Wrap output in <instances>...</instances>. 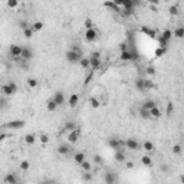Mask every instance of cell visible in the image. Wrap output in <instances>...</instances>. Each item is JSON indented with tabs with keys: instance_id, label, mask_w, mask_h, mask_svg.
I'll return each mask as SVG.
<instances>
[{
	"instance_id": "cell-24",
	"label": "cell",
	"mask_w": 184,
	"mask_h": 184,
	"mask_svg": "<svg viewBox=\"0 0 184 184\" xmlns=\"http://www.w3.org/2000/svg\"><path fill=\"white\" fill-rule=\"evenodd\" d=\"M161 38H163L164 40H167V42H170V39L173 38V32H171L170 29H166L164 32L161 33Z\"/></svg>"
},
{
	"instance_id": "cell-49",
	"label": "cell",
	"mask_w": 184,
	"mask_h": 184,
	"mask_svg": "<svg viewBox=\"0 0 184 184\" xmlns=\"http://www.w3.org/2000/svg\"><path fill=\"white\" fill-rule=\"evenodd\" d=\"M92 76H94V71H92V72H89V75L86 76V79H85V82H84V84H85V85H88L89 82H91V79H92Z\"/></svg>"
},
{
	"instance_id": "cell-1",
	"label": "cell",
	"mask_w": 184,
	"mask_h": 184,
	"mask_svg": "<svg viewBox=\"0 0 184 184\" xmlns=\"http://www.w3.org/2000/svg\"><path fill=\"white\" fill-rule=\"evenodd\" d=\"M1 92H3L6 96L13 95V94H16L17 92V85L15 84V82H9V84H6V85L1 86Z\"/></svg>"
},
{
	"instance_id": "cell-56",
	"label": "cell",
	"mask_w": 184,
	"mask_h": 184,
	"mask_svg": "<svg viewBox=\"0 0 184 184\" xmlns=\"http://www.w3.org/2000/svg\"><path fill=\"white\" fill-rule=\"evenodd\" d=\"M4 138H7V134H0V143H1Z\"/></svg>"
},
{
	"instance_id": "cell-23",
	"label": "cell",
	"mask_w": 184,
	"mask_h": 184,
	"mask_svg": "<svg viewBox=\"0 0 184 184\" xmlns=\"http://www.w3.org/2000/svg\"><path fill=\"white\" fill-rule=\"evenodd\" d=\"M143 148H144V151H147V152H152L154 151V144H152L151 141H145L144 144H143Z\"/></svg>"
},
{
	"instance_id": "cell-29",
	"label": "cell",
	"mask_w": 184,
	"mask_h": 184,
	"mask_svg": "<svg viewBox=\"0 0 184 184\" xmlns=\"http://www.w3.org/2000/svg\"><path fill=\"white\" fill-rule=\"evenodd\" d=\"M81 168H82L84 171H91V170H92V164H91L89 161L85 160L82 164H81Z\"/></svg>"
},
{
	"instance_id": "cell-15",
	"label": "cell",
	"mask_w": 184,
	"mask_h": 184,
	"mask_svg": "<svg viewBox=\"0 0 184 184\" xmlns=\"http://www.w3.org/2000/svg\"><path fill=\"white\" fill-rule=\"evenodd\" d=\"M104 7L111 9V10H114V12H118V13H121V9L118 7V4H117L115 1H105V3H104Z\"/></svg>"
},
{
	"instance_id": "cell-44",
	"label": "cell",
	"mask_w": 184,
	"mask_h": 184,
	"mask_svg": "<svg viewBox=\"0 0 184 184\" xmlns=\"http://www.w3.org/2000/svg\"><path fill=\"white\" fill-rule=\"evenodd\" d=\"M20 168H22L23 171H27V170H29V161L27 160L22 161V163H20Z\"/></svg>"
},
{
	"instance_id": "cell-5",
	"label": "cell",
	"mask_w": 184,
	"mask_h": 184,
	"mask_svg": "<svg viewBox=\"0 0 184 184\" xmlns=\"http://www.w3.org/2000/svg\"><path fill=\"white\" fill-rule=\"evenodd\" d=\"M6 128H10V129H20L24 127V121L22 120H16V121H10L7 124H4Z\"/></svg>"
},
{
	"instance_id": "cell-27",
	"label": "cell",
	"mask_w": 184,
	"mask_h": 184,
	"mask_svg": "<svg viewBox=\"0 0 184 184\" xmlns=\"http://www.w3.org/2000/svg\"><path fill=\"white\" fill-rule=\"evenodd\" d=\"M35 141H36V137L33 135V134H27V135L24 137V143L26 144H35Z\"/></svg>"
},
{
	"instance_id": "cell-32",
	"label": "cell",
	"mask_w": 184,
	"mask_h": 184,
	"mask_svg": "<svg viewBox=\"0 0 184 184\" xmlns=\"http://www.w3.org/2000/svg\"><path fill=\"white\" fill-rule=\"evenodd\" d=\"M78 128V127H76V124H75V122H66V124H65V129H66V131H69V132H71V131H73V129H76Z\"/></svg>"
},
{
	"instance_id": "cell-22",
	"label": "cell",
	"mask_w": 184,
	"mask_h": 184,
	"mask_svg": "<svg viewBox=\"0 0 184 184\" xmlns=\"http://www.w3.org/2000/svg\"><path fill=\"white\" fill-rule=\"evenodd\" d=\"M150 115H151V118H160L161 117V111L158 109V106H154L150 109Z\"/></svg>"
},
{
	"instance_id": "cell-54",
	"label": "cell",
	"mask_w": 184,
	"mask_h": 184,
	"mask_svg": "<svg viewBox=\"0 0 184 184\" xmlns=\"http://www.w3.org/2000/svg\"><path fill=\"white\" fill-rule=\"evenodd\" d=\"M19 26H20V27H22V29H27V22H26V20H23V22H20V24H19Z\"/></svg>"
},
{
	"instance_id": "cell-3",
	"label": "cell",
	"mask_w": 184,
	"mask_h": 184,
	"mask_svg": "<svg viewBox=\"0 0 184 184\" xmlns=\"http://www.w3.org/2000/svg\"><path fill=\"white\" fill-rule=\"evenodd\" d=\"M98 36H99V32L96 30L95 27L88 29V30L85 32V39H86V42H95V40L98 39Z\"/></svg>"
},
{
	"instance_id": "cell-58",
	"label": "cell",
	"mask_w": 184,
	"mask_h": 184,
	"mask_svg": "<svg viewBox=\"0 0 184 184\" xmlns=\"http://www.w3.org/2000/svg\"><path fill=\"white\" fill-rule=\"evenodd\" d=\"M42 184H50V183H42Z\"/></svg>"
},
{
	"instance_id": "cell-50",
	"label": "cell",
	"mask_w": 184,
	"mask_h": 184,
	"mask_svg": "<svg viewBox=\"0 0 184 184\" xmlns=\"http://www.w3.org/2000/svg\"><path fill=\"white\" fill-rule=\"evenodd\" d=\"M120 49H121V52H125V50H128V43H121V45H120Z\"/></svg>"
},
{
	"instance_id": "cell-40",
	"label": "cell",
	"mask_w": 184,
	"mask_h": 184,
	"mask_svg": "<svg viewBox=\"0 0 184 184\" xmlns=\"http://www.w3.org/2000/svg\"><path fill=\"white\" fill-rule=\"evenodd\" d=\"M23 35H24V38H26V39H30V38L33 36V30L30 29V27H27V29H24V30H23Z\"/></svg>"
},
{
	"instance_id": "cell-39",
	"label": "cell",
	"mask_w": 184,
	"mask_h": 184,
	"mask_svg": "<svg viewBox=\"0 0 184 184\" xmlns=\"http://www.w3.org/2000/svg\"><path fill=\"white\" fill-rule=\"evenodd\" d=\"M166 50H167V49H164V48H157V49H155V56H157V58L164 56V55H166Z\"/></svg>"
},
{
	"instance_id": "cell-43",
	"label": "cell",
	"mask_w": 184,
	"mask_h": 184,
	"mask_svg": "<svg viewBox=\"0 0 184 184\" xmlns=\"http://www.w3.org/2000/svg\"><path fill=\"white\" fill-rule=\"evenodd\" d=\"M173 111H174V105H173V102H168L167 104V112H166V114L170 117V115L173 114Z\"/></svg>"
},
{
	"instance_id": "cell-16",
	"label": "cell",
	"mask_w": 184,
	"mask_h": 184,
	"mask_svg": "<svg viewBox=\"0 0 184 184\" xmlns=\"http://www.w3.org/2000/svg\"><path fill=\"white\" fill-rule=\"evenodd\" d=\"M4 181H6V184H17V177H16V174H13V173H9L7 176L4 177Z\"/></svg>"
},
{
	"instance_id": "cell-26",
	"label": "cell",
	"mask_w": 184,
	"mask_h": 184,
	"mask_svg": "<svg viewBox=\"0 0 184 184\" xmlns=\"http://www.w3.org/2000/svg\"><path fill=\"white\" fill-rule=\"evenodd\" d=\"M173 35L176 36L177 39H181V38L184 36V27H181V26H180V27H177L176 30L173 32Z\"/></svg>"
},
{
	"instance_id": "cell-6",
	"label": "cell",
	"mask_w": 184,
	"mask_h": 184,
	"mask_svg": "<svg viewBox=\"0 0 184 184\" xmlns=\"http://www.w3.org/2000/svg\"><path fill=\"white\" fill-rule=\"evenodd\" d=\"M79 138H81V129L79 128L73 129V131H71V132L68 134V141H69V144H75Z\"/></svg>"
},
{
	"instance_id": "cell-51",
	"label": "cell",
	"mask_w": 184,
	"mask_h": 184,
	"mask_svg": "<svg viewBox=\"0 0 184 184\" xmlns=\"http://www.w3.org/2000/svg\"><path fill=\"white\" fill-rule=\"evenodd\" d=\"M39 138H40V141H42V143H43V144H45V143H48V141H49L48 135H45V134H42V135H40Z\"/></svg>"
},
{
	"instance_id": "cell-35",
	"label": "cell",
	"mask_w": 184,
	"mask_h": 184,
	"mask_svg": "<svg viewBox=\"0 0 184 184\" xmlns=\"http://www.w3.org/2000/svg\"><path fill=\"white\" fill-rule=\"evenodd\" d=\"M141 163H143L144 166H151L152 160H151V157H150V155H144V157L141 158Z\"/></svg>"
},
{
	"instance_id": "cell-52",
	"label": "cell",
	"mask_w": 184,
	"mask_h": 184,
	"mask_svg": "<svg viewBox=\"0 0 184 184\" xmlns=\"http://www.w3.org/2000/svg\"><path fill=\"white\" fill-rule=\"evenodd\" d=\"M147 73H148V75H154V73H155V69H154L152 66H148V68H147Z\"/></svg>"
},
{
	"instance_id": "cell-20",
	"label": "cell",
	"mask_w": 184,
	"mask_h": 184,
	"mask_svg": "<svg viewBox=\"0 0 184 184\" xmlns=\"http://www.w3.org/2000/svg\"><path fill=\"white\" fill-rule=\"evenodd\" d=\"M125 160H127V157H125L124 151H115V161H118V163H124Z\"/></svg>"
},
{
	"instance_id": "cell-9",
	"label": "cell",
	"mask_w": 184,
	"mask_h": 184,
	"mask_svg": "<svg viewBox=\"0 0 184 184\" xmlns=\"http://www.w3.org/2000/svg\"><path fill=\"white\" fill-rule=\"evenodd\" d=\"M72 151V148L69 147V144H62L58 147V154H61V155H68V154H71Z\"/></svg>"
},
{
	"instance_id": "cell-37",
	"label": "cell",
	"mask_w": 184,
	"mask_h": 184,
	"mask_svg": "<svg viewBox=\"0 0 184 184\" xmlns=\"http://www.w3.org/2000/svg\"><path fill=\"white\" fill-rule=\"evenodd\" d=\"M89 104H91L92 108H98V106H99V101H98L96 98H94V96H91V98H89Z\"/></svg>"
},
{
	"instance_id": "cell-11",
	"label": "cell",
	"mask_w": 184,
	"mask_h": 184,
	"mask_svg": "<svg viewBox=\"0 0 184 184\" xmlns=\"http://www.w3.org/2000/svg\"><path fill=\"white\" fill-rule=\"evenodd\" d=\"M104 180L106 184H115L117 183V176H115L114 173H105Z\"/></svg>"
},
{
	"instance_id": "cell-25",
	"label": "cell",
	"mask_w": 184,
	"mask_h": 184,
	"mask_svg": "<svg viewBox=\"0 0 184 184\" xmlns=\"http://www.w3.org/2000/svg\"><path fill=\"white\" fill-rule=\"evenodd\" d=\"M140 117H141L143 120H150V118H151L150 111H148V109H144V108H141V109H140Z\"/></svg>"
},
{
	"instance_id": "cell-18",
	"label": "cell",
	"mask_w": 184,
	"mask_h": 184,
	"mask_svg": "<svg viewBox=\"0 0 184 184\" xmlns=\"http://www.w3.org/2000/svg\"><path fill=\"white\" fill-rule=\"evenodd\" d=\"M73 160H75L76 164H79L81 166V164L85 161V154H84V152H76V154L73 155Z\"/></svg>"
},
{
	"instance_id": "cell-7",
	"label": "cell",
	"mask_w": 184,
	"mask_h": 184,
	"mask_svg": "<svg viewBox=\"0 0 184 184\" xmlns=\"http://www.w3.org/2000/svg\"><path fill=\"white\" fill-rule=\"evenodd\" d=\"M124 145H125L128 150H132V151L140 150V143H138V141H135L134 138H128V140L124 143Z\"/></svg>"
},
{
	"instance_id": "cell-30",
	"label": "cell",
	"mask_w": 184,
	"mask_h": 184,
	"mask_svg": "<svg viewBox=\"0 0 184 184\" xmlns=\"http://www.w3.org/2000/svg\"><path fill=\"white\" fill-rule=\"evenodd\" d=\"M135 88L138 91H144V79L143 78H140V79L135 81Z\"/></svg>"
},
{
	"instance_id": "cell-48",
	"label": "cell",
	"mask_w": 184,
	"mask_h": 184,
	"mask_svg": "<svg viewBox=\"0 0 184 184\" xmlns=\"http://www.w3.org/2000/svg\"><path fill=\"white\" fill-rule=\"evenodd\" d=\"M94 163H95V164H102V163H104V160H102V157H101V155H98V154H96V155H94Z\"/></svg>"
},
{
	"instance_id": "cell-31",
	"label": "cell",
	"mask_w": 184,
	"mask_h": 184,
	"mask_svg": "<svg viewBox=\"0 0 184 184\" xmlns=\"http://www.w3.org/2000/svg\"><path fill=\"white\" fill-rule=\"evenodd\" d=\"M46 106H48V111H50V112H53L56 108H58V105L55 104V101H53V99L48 101V105H46Z\"/></svg>"
},
{
	"instance_id": "cell-45",
	"label": "cell",
	"mask_w": 184,
	"mask_h": 184,
	"mask_svg": "<svg viewBox=\"0 0 184 184\" xmlns=\"http://www.w3.org/2000/svg\"><path fill=\"white\" fill-rule=\"evenodd\" d=\"M85 27H86V30L94 27V22H92V19H86V20H85Z\"/></svg>"
},
{
	"instance_id": "cell-46",
	"label": "cell",
	"mask_w": 184,
	"mask_h": 184,
	"mask_svg": "<svg viewBox=\"0 0 184 184\" xmlns=\"http://www.w3.org/2000/svg\"><path fill=\"white\" fill-rule=\"evenodd\" d=\"M7 6L9 7H17V6H19V1H17V0H9L7 1Z\"/></svg>"
},
{
	"instance_id": "cell-17",
	"label": "cell",
	"mask_w": 184,
	"mask_h": 184,
	"mask_svg": "<svg viewBox=\"0 0 184 184\" xmlns=\"http://www.w3.org/2000/svg\"><path fill=\"white\" fill-rule=\"evenodd\" d=\"M121 61L127 62V61H132V52L131 50H125V52H121Z\"/></svg>"
},
{
	"instance_id": "cell-53",
	"label": "cell",
	"mask_w": 184,
	"mask_h": 184,
	"mask_svg": "<svg viewBox=\"0 0 184 184\" xmlns=\"http://www.w3.org/2000/svg\"><path fill=\"white\" fill-rule=\"evenodd\" d=\"M91 58H96V59H101V53H99V52H92Z\"/></svg>"
},
{
	"instance_id": "cell-10",
	"label": "cell",
	"mask_w": 184,
	"mask_h": 184,
	"mask_svg": "<svg viewBox=\"0 0 184 184\" xmlns=\"http://www.w3.org/2000/svg\"><path fill=\"white\" fill-rule=\"evenodd\" d=\"M20 53H22V46H19V45H12L10 46V55L13 58H20Z\"/></svg>"
},
{
	"instance_id": "cell-55",
	"label": "cell",
	"mask_w": 184,
	"mask_h": 184,
	"mask_svg": "<svg viewBox=\"0 0 184 184\" xmlns=\"http://www.w3.org/2000/svg\"><path fill=\"white\" fill-rule=\"evenodd\" d=\"M4 106H6V99L0 98V108H4Z\"/></svg>"
},
{
	"instance_id": "cell-33",
	"label": "cell",
	"mask_w": 184,
	"mask_h": 184,
	"mask_svg": "<svg viewBox=\"0 0 184 184\" xmlns=\"http://www.w3.org/2000/svg\"><path fill=\"white\" fill-rule=\"evenodd\" d=\"M82 178H84V181H92L94 176H92V173H91V171H85V173L82 174Z\"/></svg>"
},
{
	"instance_id": "cell-38",
	"label": "cell",
	"mask_w": 184,
	"mask_h": 184,
	"mask_svg": "<svg viewBox=\"0 0 184 184\" xmlns=\"http://www.w3.org/2000/svg\"><path fill=\"white\" fill-rule=\"evenodd\" d=\"M154 88V82L151 79H144V89H152Z\"/></svg>"
},
{
	"instance_id": "cell-14",
	"label": "cell",
	"mask_w": 184,
	"mask_h": 184,
	"mask_svg": "<svg viewBox=\"0 0 184 184\" xmlns=\"http://www.w3.org/2000/svg\"><path fill=\"white\" fill-rule=\"evenodd\" d=\"M89 66L92 68V71H96L101 68V59H96V58H91L89 59Z\"/></svg>"
},
{
	"instance_id": "cell-28",
	"label": "cell",
	"mask_w": 184,
	"mask_h": 184,
	"mask_svg": "<svg viewBox=\"0 0 184 184\" xmlns=\"http://www.w3.org/2000/svg\"><path fill=\"white\" fill-rule=\"evenodd\" d=\"M30 29L33 30V33H35V32H40V30L43 29V23H42V22H36V23H33V26L30 27Z\"/></svg>"
},
{
	"instance_id": "cell-47",
	"label": "cell",
	"mask_w": 184,
	"mask_h": 184,
	"mask_svg": "<svg viewBox=\"0 0 184 184\" xmlns=\"http://www.w3.org/2000/svg\"><path fill=\"white\" fill-rule=\"evenodd\" d=\"M173 152H174V154H177V155H178V154H181V145H180V144L174 145V147H173Z\"/></svg>"
},
{
	"instance_id": "cell-34",
	"label": "cell",
	"mask_w": 184,
	"mask_h": 184,
	"mask_svg": "<svg viewBox=\"0 0 184 184\" xmlns=\"http://www.w3.org/2000/svg\"><path fill=\"white\" fill-rule=\"evenodd\" d=\"M79 65L84 68V69H88L89 68V59L88 58H82V59L79 61Z\"/></svg>"
},
{
	"instance_id": "cell-4",
	"label": "cell",
	"mask_w": 184,
	"mask_h": 184,
	"mask_svg": "<svg viewBox=\"0 0 184 184\" xmlns=\"http://www.w3.org/2000/svg\"><path fill=\"white\" fill-rule=\"evenodd\" d=\"M108 145L111 147L112 150H115V151H122V145H124V143L120 141L118 138H109Z\"/></svg>"
},
{
	"instance_id": "cell-57",
	"label": "cell",
	"mask_w": 184,
	"mask_h": 184,
	"mask_svg": "<svg viewBox=\"0 0 184 184\" xmlns=\"http://www.w3.org/2000/svg\"><path fill=\"white\" fill-rule=\"evenodd\" d=\"M132 167H134V164H132L131 161H129V163H127V168H132Z\"/></svg>"
},
{
	"instance_id": "cell-19",
	"label": "cell",
	"mask_w": 184,
	"mask_h": 184,
	"mask_svg": "<svg viewBox=\"0 0 184 184\" xmlns=\"http://www.w3.org/2000/svg\"><path fill=\"white\" fill-rule=\"evenodd\" d=\"M154 106H157V104H155V101H152V99H148V101H145L144 104H143V106L141 108H144V109H151V108H154Z\"/></svg>"
},
{
	"instance_id": "cell-41",
	"label": "cell",
	"mask_w": 184,
	"mask_h": 184,
	"mask_svg": "<svg viewBox=\"0 0 184 184\" xmlns=\"http://www.w3.org/2000/svg\"><path fill=\"white\" fill-rule=\"evenodd\" d=\"M27 85H29L30 88H36V86H38V81L35 79V78H29V79H27Z\"/></svg>"
},
{
	"instance_id": "cell-13",
	"label": "cell",
	"mask_w": 184,
	"mask_h": 184,
	"mask_svg": "<svg viewBox=\"0 0 184 184\" xmlns=\"http://www.w3.org/2000/svg\"><path fill=\"white\" fill-rule=\"evenodd\" d=\"M53 101H55V104L59 106V105H62L65 102V95H64V92H56L55 96H53Z\"/></svg>"
},
{
	"instance_id": "cell-42",
	"label": "cell",
	"mask_w": 184,
	"mask_h": 184,
	"mask_svg": "<svg viewBox=\"0 0 184 184\" xmlns=\"http://www.w3.org/2000/svg\"><path fill=\"white\" fill-rule=\"evenodd\" d=\"M168 12H170V15H173V16H176V15H178V6H171V7L168 9Z\"/></svg>"
},
{
	"instance_id": "cell-12",
	"label": "cell",
	"mask_w": 184,
	"mask_h": 184,
	"mask_svg": "<svg viewBox=\"0 0 184 184\" xmlns=\"http://www.w3.org/2000/svg\"><path fill=\"white\" fill-rule=\"evenodd\" d=\"M141 32L145 33V35H147V36H150V38H155V36H157V30H155V29H152V27L143 26V27H141Z\"/></svg>"
},
{
	"instance_id": "cell-21",
	"label": "cell",
	"mask_w": 184,
	"mask_h": 184,
	"mask_svg": "<svg viewBox=\"0 0 184 184\" xmlns=\"http://www.w3.org/2000/svg\"><path fill=\"white\" fill-rule=\"evenodd\" d=\"M78 101H79V96L76 95V94L71 95V98H69V106H71V108H75L76 104H78Z\"/></svg>"
},
{
	"instance_id": "cell-36",
	"label": "cell",
	"mask_w": 184,
	"mask_h": 184,
	"mask_svg": "<svg viewBox=\"0 0 184 184\" xmlns=\"http://www.w3.org/2000/svg\"><path fill=\"white\" fill-rule=\"evenodd\" d=\"M157 40H158V45H160L158 48L167 49V46H168V42H167V40H164L163 38H161V36H158V38H157Z\"/></svg>"
},
{
	"instance_id": "cell-2",
	"label": "cell",
	"mask_w": 184,
	"mask_h": 184,
	"mask_svg": "<svg viewBox=\"0 0 184 184\" xmlns=\"http://www.w3.org/2000/svg\"><path fill=\"white\" fill-rule=\"evenodd\" d=\"M84 58V55H81V53H76L75 50H68L66 52V59H68V62H71V64H79V61Z\"/></svg>"
},
{
	"instance_id": "cell-8",
	"label": "cell",
	"mask_w": 184,
	"mask_h": 184,
	"mask_svg": "<svg viewBox=\"0 0 184 184\" xmlns=\"http://www.w3.org/2000/svg\"><path fill=\"white\" fill-rule=\"evenodd\" d=\"M33 56V52L30 48H22V53H20V58L23 59V61H29V59H32Z\"/></svg>"
}]
</instances>
